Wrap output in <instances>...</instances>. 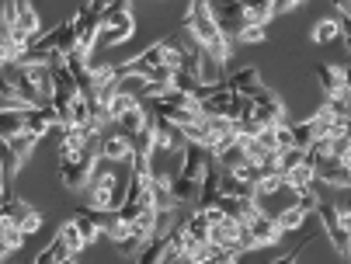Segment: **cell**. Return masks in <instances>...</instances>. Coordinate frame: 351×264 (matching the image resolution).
<instances>
[{
	"label": "cell",
	"mask_w": 351,
	"mask_h": 264,
	"mask_svg": "<svg viewBox=\"0 0 351 264\" xmlns=\"http://www.w3.org/2000/svg\"><path fill=\"white\" fill-rule=\"evenodd\" d=\"M184 32L202 45V52L209 60H216L219 67L230 60V38L223 35L219 21H216V11L209 0H191L188 8V18H184Z\"/></svg>",
	"instance_id": "cell-1"
},
{
	"label": "cell",
	"mask_w": 351,
	"mask_h": 264,
	"mask_svg": "<svg viewBox=\"0 0 351 264\" xmlns=\"http://www.w3.org/2000/svg\"><path fill=\"white\" fill-rule=\"evenodd\" d=\"M60 156V181L66 191H87L94 167L101 160V136H87V143L73 153H56Z\"/></svg>",
	"instance_id": "cell-2"
},
{
	"label": "cell",
	"mask_w": 351,
	"mask_h": 264,
	"mask_svg": "<svg viewBox=\"0 0 351 264\" xmlns=\"http://www.w3.org/2000/svg\"><path fill=\"white\" fill-rule=\"evenodd\" d=\"M247 112H250V101H247L243 94L230 91L226 84H223L216 94H209V97H202V101H198V115H202V119H213V115H219V119L240 122Z\"/></svg>",
	"instance_id": "cell-3"
},
{
	"label": "cell",
	"mask_w": 351,
	"mask_h": 264,
	"mask_svg": "<svg viewBox=\"0 0 351 264\" xmlns=\"http://www.w3.org/2000/svg\"><path fill=\"white\" fill-rule=\"evenodd\" d=\"M250 101V112H247V119H254L261 129H275V125H285V104L278 101V94L271 91V87H258L254 94L247 97Z\"/></svg>",
	"instance_id": "cell-4"
},
{
	"label": "cell",
	"mask_w": 351,
	"mask_h": 264,
	"mask_svg": "<svg viewBox=\"0 0 351 264\" xmlns=\"http://www.w3.org/2000/svg\"><path fill=\"white\" fill-rule=\"evenodd\" d=\"M317 213H320L324 233L330 237L334 250L348 257V254H351V230H348V226H344V219H341V208H334L330 202H317Z\"/></svg>",
	"instance_id": "cell-5"
},
{
	"label": "cell",
	"mask_w": 351,
	"mask_h": 264,
	"mask_svg": "<svg viewBox=\"0 0 351 264\" xmlns=\"http://www.w3.org/2000/svg\"><path fill=\"white\" fill-rule=\"evenodd\" d=\"M0 223H11V226H18L28 237V233H35L42 226V213H35V208L28 202H21V198H4L0 202Z\"/></svg>",
	"instance_id": "cell-6"
},
{
	"label": "cell",
	"mask_w": 351,
	"mask_h": 264,
	"mask_svg": "<svg viewBox=\"0 0 351 264\" xmlns=\"http://www.w3.org/2000/svg\"><path fill=\"white\" fill-rule=\"evenodd\" d=\"M90 208H97V213H115V195H119V178L112 171H94L90 184Z\"/></svg>",
	"instance_id": "cell-7"
},
{
	"label": "cell",
	"mask_w": 351,
	"mask_h": 264,
	"mask_svg": "<svg viewBox=\"0 0 351 264\" xmlns=\"http://www.w3.org/2000/svg\"><path fill=\"white\" fill-rule=\"evenodd\" d=\"M73 25H77V42H80V52H90L97 35H101V14H94L87 4L73 14Z\"/></svg>",
	"instance_id": "cell-8"
},
{
	"label": "cell",
	"mask_w": 351,
	"mask_h": 264,
	"mask_svg": "<svg viewBox=\"0 0 351 264\" xmlns=\"http://www.w3.org/2000/svg\"><path fill=\"white\" fill-rule=\"evenodd\" d=\"M216 208H219L226 219H237V223H243V226L261 213L254 198H233V195H223V198L216 202Z\"/></svg>",
	"instance_id": "cell-9"
},
{
	"label": "cell",
	"mask_w": 351,
	"mask_h": 264,
	"mask_svg": "<svg viewBox=\"0 0 351 264\" xmlns=\"http://www.w3.org/2000/svg\"><path fill=\"white\" fill-rule=\"evenodd\" d=\"M154 112V108H149ZM154 129H157V146H164V149H171V153H181L184 149V132H181V125L178 122H171V119H164V115H157L154 112Z\"/></svg>",
	"instance_id": "cell-10"
},
{
	"label": "cell",
	"mask_w": 351,
	"mask_h": 264,
	"mask_svg": "<svg viewBox=\"0 0 351 264\" xmlns=\"http://www.w3.org/2000/svg\"><path fill=\"white\" fill-rule=\"evenodd\" d=\"M132 139L129 136H122V132H108V136H101V160H108V164H122V160H129L132 164Z\"/></svg>",
	"instance_id": "cell-11"
},
{
	"label": "cell",
	"mask_w": 351,
	"mask_h": 264,
	"mask_svg": "<svg viewBox=\"0 0 351 264\" xmlns=\"http://www.w3.org/2000/svg\"><path fill=\"white\" fill-rule=\"evenodd\" d=\"M247 230L254 233L258 247H275V243L282 240V226H278V219H275V216H268V213H258L254 219L247 223Z\"/></svg>",
	"instance_id": "cell-12"
},
{
	"label": "cell",
	"mask_w": 351,
	"mask_h": 264,
	"mask_svg": "<svg viewBox=\"0 0 351 264\" xmlns=\"http://www.w3.org/2000/svg\"><path fill=\"white\" fill-rule=\"evenodd\" d=\"M73 223H77V230H80V237H84V243H94L97 237L105 233V213H97V208H77L73 213Z\"/></svg>",
	"instance_id": "cell-13"
},
{
	"label": "cell",
	"mask_w": 351,
	"mask_h": 264,
	"mask_svg": "<svg viewBox=\"0 0 351 264\" xmlns=\"http://www.w3.org/2000/svg\"><path fill=\"white\" fill-rule=\"evenodd\" d=\"M216 21H219V28H223L226 38H240V32L250 25V14H247L243 4L240 8H219L216 11Z\"/></svg>",
	"instance_id": "cell-14"
},
{
	"label": "cell",
	"mask_w": 351,
	"mask_h": 264,
	"mask_svg": "<svg viewBox=\"0 0 351 264\" xmlns=\"http://www.w3.org/2000/svg\"><path fill=\"white\" fill-rule=\"evenodd\" d=\"M313 174H317L320 184H330V188H351V167H348L344 160H327V164H320Z\"/></svg>",
	"instance_id": "cell-15"
},
{
	"label": "cell",
	"mask_w": 351,
	"mask_h": 264,
	"mask_svg": "<svg viewBox=\"0 0 351 264\" xmlns=\"http://www.w3.org/2000/svg\"><path fill=\"white\" fill-rule=\"evenodd\" d=\"M317 87L327 94V97H344V73L341 67H330V63H320L317 67Z\"/></svg>",
	"instance_id": "cell-16"
},
{
	"label": "cell",
	"mask_w": 351,
	"mask_h": 264,
	"mask_svg": "<svg viewBox=\"0 0 351 264\" xmlns=\"http://www.w3.org/2000/svg\"><path fill=\"white\" fill-rule=\"evenodd\" d=\"M149 119H154V112H146L143 104H132L129 112H122V115L115 119V125H119V132H122V136H129V139H132L139 129H146V125H149Z\"/></svg>",
	"instance_id": "cell-17"
},
{
	"label": "cell",
	"mask_w": 351,
	"mask_h": 264,
	"mask_svg": "<svg viewBox=\"0 0 351 264\" xmlns=\"http://www.w3.org/2000/svg\"><path fill=\"white\" fill-rule=\"evenodd\" d=\"M209 230H213V223L206 219L202 208H198V213H191V216L181 223V233H184L188 243H209Z\"/></svg>",
	"instance_id": "cell-18"
},
{
	"label": "cell",
	"mask_w": 351,
	"mask_h": 264,
	"mask_svg": "<svg viewBox=\"0 0 351 264\" xmlns=\"http://www.w3.org/2000/svg\"><path fill=\"white\" fill-rule=\"evenodd\" d=\"M240 226L243 223H237V219H219V223H213V230H209V243L216 247V250H230L233 247V240H237V233H240Z\"/></svg>",
	"instance_id": "cell-19"
},
{
	"label": "cell",
	"mask_w": 351,
	"mask_h": 264,
	"mask_svg": "<svg viewBox=\"0 0 351 264\" xmlns=\"http://www.w3.org/2000/svg\"><path fill=\"white\" fill-rule=\"evenodd\" d=\"M213 160L219 164V171H237L240 164H247V160H250V156H247V149H243V139H237V143H230V146L216 149V153H213Z\"/></svg>",
	"instance_id": "cell-20"
},
{
	"label": "cell",
	"mask_w": 351,
	"mask_h": 264,
	"mask_svg": "<svg viewBox=\"0 0 351 264\" xmlns=\"http://www.w3.org/2000/svg\"><path fill=\"white\" fill-rule=\"evenodd\" d=\"M53 240H56V243H60V247H63V254H66V257H77V254H80V250H84V247H87V243H84V237H80V230H77V223H73V219H66V223H63V226H60V230H56V237H53Z\"/></svg>",
	"instance_id": "cell-21"
},
{
	"label": "cell",
	"mask_w": 351,
	"mask_h": 264,
	"mask_svg": "<svg viewBox=\"0 0 351 264\" xmlns=\"http://www.w3.org/2000/svg\"><path fill=\"white\" fill-rule=\"evenodd\" d=\"M226 87L230 91H237V94H243V97H250L258 87H261V73L254 70V67H243L240 73H233L230 80H226Z\"/></svg>",
	"instance_id": "cell-22"
},
{
	"label": "cell",
	"mask_w": 351,
	"mask_h": 264,
	"mask_svg": "<svg viewBox=\"0 0 351 264\" xmlns=\"http://www.w3.org/2000/svg\"><path fill=\"white\" fill-rule=\"evenodd\" d=\"M53 35H56V56H70V52H77V49H80L73 18H70V21H63V25H56V28H53Z\"/></svg>",
	"instance_id": "cell-23"
},
{
	"label": "cell",
	"mask_w": 351,
	"mask_h": 264,
	"mask_svg": "<svg viewBox=\"0 0 351 264\" xmlns=\"http://www.w3.org/2000/svg\"><path fill=\"white\" fill-rule=\"evenodd\" d=\"M25 132V108H0V139H14Z\"/></svg>",
	"instance_id": "cell-24"
},
{
	"label": "cell",
	"mask_w": 351,
	"mask_h": 264,
	"mask_svg": "<svg viewBox=\"0 0 351 264\" xmlns=\"http://www.w3.org/2000/svg\"><path fill=\"white\" fill-rule=\"evenodd\" d=\"M21 67H25V73L32 77V84L38 87L42 97L53 94V70H49V63H21Z\"/></svg>",
	"instance_id": "cell-25"
},
{
	"label": "cell",
	"mask_w": 351,
	"mask_h": 264,
	"mask_svg": "<svg viewBox=\"0 0 351 264\" xmlns=\"http://www.w3.org/2000/svg\"><path fill=\"white\" fill-rule=\"evenodd\" d=\"M132 156H149V153H154L157 149V129H154V119H149V125L146 129H139L136 136H132Z\"/></svg>",
	"instance_id": "cell-26"
},
{
	"label": "cell",
	"mask_w": 351,
	"mask_h": 264,
	"mask_svg": "<svg viewBox=\"0 0 351 264\" xmlns=\"http://www.w3.org/2000/svg\"><path fill=\"white\" fill-rule=\"evenodd\" d=\"M330 160V136H320V139H313L310 146H306V160L303 164H310L313 171L320 167V164H327Z\"/></svg>",
	"instance_id": "cell-27"
},
{
	"label": "cell",
	"mask_w": 351,
	"mask_h": 264,
	"mask_svg": "<svg viewBox=\"0 0 351 264\" xmlns=\"http://www.w3.org/2000/svg\"><path fill=\"white\" fill-rule=\"evenodd\" d=\"M285 181H289L295 191H310V188H317V174H313V167H310V164H299L295 171H289V174H285Z\"/></svg>",
	"instance_id": "cell-28"
},
{
	"label": "cell",
	"mask_w": 351,
	"mask_h": 264,
	"mask_svg": "<svg viewBox=\"0 0 351 264\" xmlns=\"http://www.w3.org/2000/svg\"><path fill=\"white\" fill-rule=\"evenodd\" d=\"M243 8H247L254 25H265V21L275 18V0H243Z\"/></svg>",
	"instance_id": "cell-29"
},
{
	"label": "cell",
	"mask_w": 351,
	"mask_h": 264,
	"mask_svg": "<svg viewBox=\"0 0 351 264\" xmlns=\"http://www.w3.org/2000/svg\"><path fill=\"white\" fill-rule=\"evenodd\" d=\"M18 171H21V160L14 156V149H11L4 139H0V174H4V181H14Z\"/></svg>",
	"instance_id": "cell-30"
},
{
	"label": "cell",
	"mask_w": 351,
	"mask_h": 264,
	"mask_svg": "<svg viewBox=\"0 0 351 264\" xmlns=\"http://www.w3.org/2000/svg\"><path fill=\"white\" fill-rule=\"evenodd\" d=\"M303 160H306V149H299V146H285V149H278V171H282V174L295 171Z\"/></svg>",
	"instance_id": "cell-31"
},
{
	"label": "cell",
	"mask_w": 351,
	"mask_h": 264,
	"mask_svg": "<svg viewBox=\"0 0 351 264\" xmlns=\"http://www.w3.org/2000/svg\"><path fill=\"white\" fill-rule=\"evenodd\" d=\"M87 136H94V132H84V129H77V125L63 129V139H60V149H56V153H73V149H80V146L87 143Z\"/></svg>",
	"instance_id": "cell-32"
},
{
	"label": "cell",
	"mask_w": 351,
	"mask_h": 264,
	"mask_svg": "<svg viewBox=\"0 0 351 264\" xmlns=\"http://www.w3.org/2000/svg\"><path fill=\"white\" fill-rule=\"evenodd\" d=\"M35 143H38V136H32V132H18L14 139H8V146L14 149V156L25 164L28 156H32V149H35Z\"/></svg>",
	"instance_id": "cell-33"
},
{
	"label": "cell",
	"mask_w": 351,
	"mask_h": 264,
	"mask_svg": "<svg viewBox=\"0 0 351 264\" xmlns=\"http://www.w3.org/2000/svg\"><path fill=\"white\" fill-rule=\"evenodd\" d=\"M275 219H278V226H282V233H285V230H299V226H303V223H306V213H303L299 205H292V208H285V213H278Z\"/></svg>",
	"instance_id": "cell-34"
},
{
	"label": "cell",
	"mask_w": 351,
	"mask_h": 264,
	"mask_svg": "<svg viewBox=\"0 0 351 264\" xmlns=\"http://www.w3.org/2000/svg\"><path fill=\"white\" fill-rule=\"evenodd\" d=\"M337 35H341V21H334V18H320L317 28H313V38L317 42H334Z\"/></svg>",
	"instance_id": "cell-35"
},
{
	"label": "cell",
	"mask_w": 351,
	"mask_h": 264,
	"mask_svg": "<svg viewBox=\"0 0 351 264\" xmlns=\"http://www.w3.org/2000/svg\"><path fill=\"white\" fill-rule=\"evenodd\" d=\"M285 184H289V181H285V174H271V178H261V181L254 184V188H258V195H254V198H271V195H275V191H282Z\"/></svg>",
	"instance_id": "cell-36"
},
{
	"label": "cell",
	"mask_w": 351,
	"mask_h": 264,
	"mask_svg": "<svg viewBox=\"0 0 351 264\" xmlns=\"http://www.w3.org/2000/svg\"><path fill=\"white\" fill-rule=\"evenodd\" d=\"M132 104H139V97H136V94H125V91H119V94H115V97L108 101V112H112V122H115V119H119L122 112H129Z\"/></svg>",
	"instance_id": "cell-37"
},
{
	"label": "cell",
	"mask_w": 351,
	"mask_h": 264,
	"mask_svg": "<svg viewBox=\"0 0 351 264\" xmlns=\"http://www.w3.org/2000/svg\"><path fill=\"white\" fill-rule=\"evenodd\" d=\"M233 254H247V250H258V240H254V233H250L247 226H240V233H237V240H233V247H230Z\"/></svg>",
	"instance_id": "cell-38"
},
{
	"label": "cell",
	"mask_w": 351,
	"mask_h": 264,
	"mask_svg": "<svg viewBox=\"0 0 351 264\" xmlns=\"http://www.w3.org/2000/svg\"><path fill=\"white\" fill-rule=\"evenodd\" d=\"M21 240H25V233L18 230V226H11V223H4V230H0V243H4L11 254L21 247Z\"/></svg>",
	"instance_id": "cell-39"
},
{
	"label": "cell",
	"mask_w": 351,
	"mask_h": 264,
	"mask_svg": "<svg viewBox=\"0 0 351 264\" xmlns=\"http://www.w3.org/2000/svg\"><path fill=\"white\" fill-rule=\"evenodd\" d=\"M63 257H66V254H63V247L53 240V243H49V247H45V250L32 261V264H56V261H63Z\"/></svg>",
	"instance_id": "cell-40"
},
{
	"label": "cell",
	"mask_w": 351,
	"mask_h": 264,
	"mask_svg": "<svg viewBox=\"0 0 351 264\" xmlns=\"http://www.w3.org/2000/svg\"><path fill=\"white\" fill-rule=\"evenodd\" d=\"M237 261H240V254H233V250H216V254L195 261V264H237Z\"/></svg>",
	"instance_id": "cell-41"
},
{
	"label": "cell",
	"mask_w": 351,
	"mask_h": 264,
	"mask_svg": "<svg viewBox=\"0 0 351 264\" xmlns=\"http://www.w3.org/2000/svg\"><path fill=\"white\" fill-rule=\"evenodd\" d=\"M240 42H265V25H254V21H250V25L240 32Z\"/></svg>",
	"instance_id": "cell-42"
},
{
	"label": "cell",
	"mask_w": 351,
	"mask_h": 264,
	"mask_svg": "<svg viewBox=\"0 0 351 264\" xmlns=\"http://www.w3.org/2000/svg\"><path fill=\"white\" fill-rule=\"evenodd\" d=\"M254 139H258V146H261L265 153H271V149H278V139H275V129H261V132H258Z\"/></svg>",
	"instance_id": "cell-43"
},
{
	"label": "cell",
	"mask_w": 351,
	"mask_h": 264,
	"mask_svg": "<svg viewBox=\"0 0 351 264\" xmlns=\"http://www.w3.org/2000/svg\"><path fill=\"white\" fill-rule=\"evenodd\" d=\"M275 139H278V149L292 146V125H275Z\"/></svg>",
	"instance_id": "cell-44"
},
{
	"label": "cell",
	"mask_w": 351,
	"mask_h": 264,
	"mask_svg": "<svg viewBox=\"0 0 351 264\" xmlns=\"http://www.w3.org/2000/svg\"><path fill=\"white\" fill-rule=\"evenodd\" d=\"M306 243H310V240H306ZM306 243H299L295 250H289V254H282V257H275L271 264H299V254H303V247H306Z\"/></svg>",
	"instance_id": "cell-45"
},
{
	"label": "cell",
	"mask_w": 351,
	"mask_h": 264,
	"mask_svg": "<svg viewBox=\"0 0 351 264\" xmlns=\"http://www.w3.org/2000/svg\"><path fill=\"white\" fill-rule=\"evenodd\" d=\"M295 4H299V0H275V14H282V11H289Z\"/></svg>",
	"instance_id": "cell-46"
},
{
	"label": "cell",
	"mask_w": 351,
	"mask_h": 264,
	"mask_svg": "<svg viewBox=\"0 0 351 264\" xmlns=\"http://www.w3.org/2000/svg\"><path fill=\"white\" fill-rule=\"evenodd\" d=\"M341 73H344V91L351 94V60H348V63L341 67Z\"/></svg>",
	"instance_id": "cell-47"
},
{
	"label": "cell",
	"mask_w": 351,
	"mask_h": 264,
	"mask_svg": "<svg viewBox=\"0 0 351 264\" xmlns=\"http://www.w3.org/2000/svg\"><path fill=\"white\" fill-rule=\"evenodd\" d=\"M341 35H344V38H348V42H351V21H348V18H344V21H341Z\"/></svg>",
	"instance_id": "cell-48"
},
{
	"label": "cell",
	"mask_w": 351,
	"mask_h": 264,
	"mask_svg": "<svg viewBox=\"0 0 351 264\" xmlns=\"http://www.w3.org/2000/svg\"><path fill=\"white\" fill-rule=\"evenodd\" d=\"M8 198V181H4V174H0V202Z\"/></svg>",
	"instance_id": "cell-49"
},
{
	"label": "cell",
	"mask_w": 351,
	"mask_h": 264,
	"mask_svg": "<svg viewBox=\"0 0 351 264\" xmlns=\"http://www.w3.org/2000/svg\"><path fill=\"white\" fill-rule=\"evenodd\" d=\"M243 0H219V8H240Z\"/></svg>",
	"instance_id": "cell-50"
},
{
	"label": "cell",
	"mask_w": 351,
	"mask_h": 264,
	"mask_svg": "<svg viewBox=\"0 0 351 264\" xmlns=\"http://www.w3.org/2000/svg\"><path fill=\"white\" fill-rule=\"evenodd\" d=\"M56 264H77V257H63V261H56Z\"/></svg>",
	"instance_id": "cell-51"
},
{
	"label": "cell",
	"mask_w": 351,
	"mask_h": 264,
	"mask_svg": "<svg viewBox=\"0 0 351 264\" xmlns=\"http://www.w3.org/2000/svg\"><path fill=\"white\" fill-rule=\"evenodd\" d=\"M341 219H344V226H348V230H351V216H348V213H344V216H341Z\"/></svg>",
	"instance_id": "cell-52"
},
{
	"label": "cell",
	"mask_w": 351,
	"mask_h": 264,
	"mask_svg": "<svg viewBox=\"0 0 351 264\" xmlns=\"http://www.w3.org/2000/svg\"><path fill=\"white\" fill-rule=\"evenodd\" d=\"M0 264H11V254H4V257H0Z\"/></svg>",
	"instance_id": "cell-53"
},
{
	"label": "cell",
	"mask_w": 351,
	"mask_h": 264,
	"mask_svg": "<svg viewBox=\"0 0 351 264\" xmlns=\"http://www.w3.org/2000/svg\"><path fill=\"white\" fill-rule=\"evenodd\" d=\"M4 254H11V250H8V247H4V243H0V257H4Z\"/></svg>",
	"instance_id": "cell-54"
},
{
	"label": "cell",
	"mask_w": 351,
	"mask_h": 264,
	"mask_svg": "<svg viewBox=\"0 0 351 264\" xmlns=\"http://www.w3.org/2000/svg\"><path fill=\"white\" fill-rule=\"evenodd\" d=\"M344 164H348V167H351V156H344Z\"/></svg>",
	"instance_id": "cell-55"
},
{
	"label": "cell",
	"mask_w": 351,
	"mask_h": 264,
	"mask_svg": "<svg viewBox=\"0 0 351 264\" xmlns=\"http://www.w3.org/2000/svg\"><path fill=\"white\" fill-rule=\"evenodd\" d=\"M348 132H351V119H348Z\"/></svg>",
	"instance_id": "cell-56"
},
{
	"label": "cell",
	"mask_w": 351,
	"mask_h": 264,
	"mask_svg": "<svg viewBox=\"0 0 351 264\" xmlns=\"http://www.w3.org/2000/svg\"><path fill=\"white\" fill-rule=\"evenodd\" d=\"M0 230H4V223H0Z\"/></svg>",
	"instance_id": "cell-57"
},
{
	"label": "cell",
	"mask_w": 351,
	"mask_h": 264,
	"mask_svg": "<svg viewBox=\"0 0 351 264\" xmlns=\"http://www.w3.org/2000/svg\"><path fill=\"white\" fill-rule=\"evenodd\" d=\"M108 4H115V0H108Z\"/></svg>",
	"instance_id": "cell-58"
}]
</instances>
